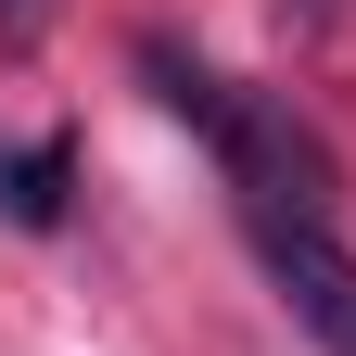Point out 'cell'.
<instances>
[{"label":"cell","mask_w":356,"mask_h":356,"mask_svg":"<svg viewBox=\"0 0 356 356\" xmlns=\"http://www.w3.org/2000/svg\"><path fill=\"white\" fill-rule=\"evenodd\" d=\"M140 76H153V102H165L178 127H204V140H216V165H229L242 216H331V153L305 140L293 115L242 102V89L216 76V64H191L178 38H140Z\"/></svg>","instance_id":"6da1fadb"},{"label":"cell","mask_w":356,"mask_h":356,"mask_svg":"<svg viewBox=\"0 0 356 356\" xmlns=\"http://www.w3.org/2000/svg\"><path fill=\"white\" fill-rule=\"evenodd\" d=\"M242 229L267 254V280H280L293 331L318 343V356H356V254L331 242V216H242Z\"/></svg>","instance_id":"7a4b0ae2"},{"label":"cell","mask_w":356,"mask_h":356,"mask_svg":"<svg viewBox=\"0 0 356 356\" xmlns=\"http://www.w3.org/2000/svg\"><path fill=\"white\" fill-rule=\"evenodd\" d=\"M64 178H76L64 140H0V216H13V229H51V216H64Z\"/></svg>","instance_id":"3957f363"},{"label":"cell","mask_w":356,"mask_h":356,"mask_svg":"<svg viewBox=\"0 0 356 356\" xmlns=\"http://www.w3.org/2000/svg\"><path fill=\"white\" fill-rule=\"evenodd\" d=\"M38 26H51V0H0V38H13V51H26Z\"/></svg>","instance_id":"277c9868"}]
</instances>
